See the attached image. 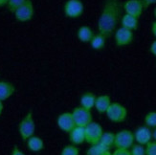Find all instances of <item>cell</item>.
Returning <instances> with one entry per match:
<instances>
[{
	"label": "cell",
	"mask_w": 156,
	"mask_h": 155,
	"mask_svg": "<svg viewBox=\"0 0 156 155\" xmlns=\"http://www.w3.org/2000/svg\"><path fill=\"white\" fill-rule=\"evenodd\" d=\"M139 1L142 3V5H143L144 9H147L150 6L156 4V0H139Z\"/></svg>",
	"instance_id": "f1b7e54d"
},
{
	"label": "cell",
	"mask_w": 156,
	"mask_h": 155,
	"mask_svg": "<svg viewBox=\"0 0 156 155\" xmlns=\"http://www.w3.org/2000/svg\"><path fill=\"white\" fill-rule=\"evenodd\" d=\"M105 113L107 118L113 123H123L127 117V109L119 103H111Z\"/></svg>",
	"instance_id": "3957f363"
},
{
	"label": "cell",
	"mask_w": 156,
	"mask_h": 155,
	"mask_svg": "<svg viewBox=\"0 0 156 155\" xmlns=\"http://www.w3.org/2000/svg\"><path fill=\"white\" fill-rule=\"evenodd\" d=\"M3 109H4V104H3V102L0 100V116H1V114L3 112Z\"/></svg>",
	"instance_id": "836d02e7"
},
{
	"label": "cell",
	"mask_w": 156,
	"mask_h": 155,
	"mask_svg": "<svg viewBox=\"0 0 156 155\" xmlns=\"http://www.w3.org/2000/svg\"><path fill=\"white\" fill-rule=\"evenodd\" d=\"M134 134L132 131L123 129L115 134L114 146L116 149L129 150L134 145Z\"/></svg>",
	"instance_id": "277c9868"
},
{
	"label": "cell",
	"mask_w": 156,
	"mask_h": 155,
	"mask_svg": "<svg viewBox=\"0 0 156 155\" xmlns=\"http://www.w3.org/2000/svg\"><path fill=\"white\" fill-rule=\"evenodd\" d=\"M134 134V140L136 141L137 144L142 146H146L147 143H150L152 139V131L150 127L147 126H140L135 130Z\"/></svg>",
	"instance_id": "7c38bea8"
},
{
	"label": "cell",
	"mask_w": 156,
	"mask_h": 155,
	"mask_svg": "<svg viewBox=\"0 0 156 155\" xmlns=\"http://www.w3.org/2000/svg\"><path fill=\"white\" fill-rule=\"evenodd\" d=\"M123 8L126 15L135 16L137 18H139L142 16L143 11L145 10L143 5H142L139 0H127V1L124 3Z\"/></svg>",
	"instance_id": "30bf717a"
},
{
	"label": "cell",
	"mask_w": 156,
	"mask_h": 155,
	"mask_svg": "<svg viewBox=\"0 0 156 155\" xmlns=\"http://www.w3.org/2000/svg\"><path fill=\"white\" fill-rule=\"evenodd\" d=\"M114 141H115V134L112 132H104L100 139V144L110 150L112 146H114Z\"/></svg>",
	"instance_id": "44dd1931"
},
{
	"label": "cell",
	"mask_w": 156,
	"mask_h": 155,
	"mask_svg": "<svg viewBox=\"0 0 156 155\" xmlns=\"http://www.w3.org/2000/svg\"><path fill=\"white\" fill-rule=\"evenodd\" d=\"M84 132H85V142L95 145L100 142V139L104 133L103 127L98 123L91 122L89 125H87L84 127Z\"/></svg>",
	"instance_id": "5b68a950"
},
{
	"label": "cell",
	"mask_w": 156,
	"mask_h": 155,
	"mask_svg": "<svg viewBox=\"0 0 156 155\" xmlns=\"http://www.w3.org/2000/svg\"><path fill=\"white\" fill-rule=\"evenodd\" d=\"M152 139L156 142V127L154 129V130L152 131Z\"/></svg>",
	"instance_id": "e575fe53"
},
{
	"label": "cell",
	"mask_w": 156,
	"mask_h": 155,
	"mask_svg": "<svg viewBox=\"0 0 156 155\" xmlns=\"http://www.w3.org/2000/svg\"><path fill=\"white\" fill-rule=\"evenodd\" d=\"M16 91L15 85L9 82H0V100H8L11 98Z\"/></svg>",
	"instance_id": "5bb4252c"
},
{
	"label": "cell",
	"mask_w": 156,
	"mask_h": 155,
	"mask_svg": "<svg viewBox=\"0 0 156 155\" xmlns=\"http://www.w3.org/2000/svg\"><path fill=\"white\" fill-rule=\"evenodd\" d=\"M96 95L92 92H85L83 95H81L80 104V106L83 107L85 109L91 110L92 108L95 107V102H96Z\"/></svg>",
	"instance_id": "9a60e30c"
},
{
	"label": "cell",
	"mask_w": 156,
	"mask_h": 155,
	"mask_svg": "<svg viewBox=\"0 0 156 155\" xmlns=\"http://www.w3.org/2000/svg\"><path fill=\"white\" fill-rule=\"evenodd\" d=\"M60 155H80V150L75 145H68L63 147Z\"/></svg>",
	"instance_id": "cb8c5ba5"
},
{
	"label": "cell",
	"mask_w": 156,
	"mask_h": 155,
	"mask_svg": "<svg viewBox=\"0 0 156 155\" xmlns=\"http://www.w3.org/2000/svg\"><path fill=\"white\" fill-rule=\"evenodd\" d=\"M94 37L93 30L88 26H81L78 30V38L80 41L83 43H88L91 41L92 37Z\"/></svg>",
	"instance_id": "d6986e66"
},
{
	"label": "cell",
	"mask_w": 156,
	"mask_h": 155,
	"mask_svg": "<svg viewBox=\"0 0 156 155\" xmlns=\"http://www.w3.org/2000/svg\"><path fill=\"white\" fill-rule=\"evenodd\" d=\"M83 11L84 6L80 0H68L64 5V13L69 18H78L81 16Z\"/></svg>",
	"instance_id": "ba28073f"
},
{
	"label": "cell",
	"mask_w": 156,
	"mask_h": 155,
	"mask_svg": "<svg viewBox=\"0 0 156 155\" xmlns=\"http://www.w3.org/2000/svg\"><path fill=\"white\" fill-rule=\"evenodd\" d=\"M130 154L131 155H146L145 146L140 144L133 145L130 147Z\"/></svg>",
	"instance_id": "484cf974"
},
{
	"label": "cell",
	"mask_w": 156,
	"mask_h": 155,
	"mask_svg": "<svg viewBox=\"0 0 156 155\" xmlns=\"http://www.w3.org/2000/svg\"><path fill=\"white\" fill-rule=\"evenodd\" d=\"M9 0H0V8H2L4 6H7Z\"/></svg>",
	"instance_id": "d6a6232c"
},
{
	"label": "cell",
	"mask_w": 156,
	"mask_h": 155,
	"mask_svg": "<svg viewBox=\"0 0 156 155\" xmlns=\"http://www.w3.org/2000/svg\"><path fill=\"white\" fill-rule=\"evenodd\" d=\"M15 17L19 22H27L34 17L35 15V8L31 0H26L25 3L13 12Z\"/></svg>",
	"instance_id": "52a82bcc"
},
{
	"label": "cell",
	"mask_w": 156,
	"mask_h": 155,
	"mask_svg": "<svg viewBox=\"0 0 156 155\" xmlns=\"http://www.w3.org/2000/svg\"><path fill=\"white\" fill-rule=\"evenodd\" d=\"M146 149V155H156V142L151 141L145 146Z\"/></svg>",
	"instance_id": "4316f807"
},
{
	"label": "cell",
	"mask_w": 156,
	"mask_h": 155,
	"mask_svg": "<svg viewBox=\"0 0 156 155\" xmlns=\"http://www.w3.org/2000/svg\"><path fill=\"white\" fill-rule=\"evenodd\" d=\"M121 24H122V27H124L126 29L135 31L139 26V18L126 13V15L122 16Z\"/></svg>",
	"instance_id": "2e32d148"
},
{
	"label": "cell",
	"mask_w": 156,
	"mask_h": 155,
	"mask_svg": "<svg viewBox=\"0 0 156 155\" xmlns=\"http://www.w3.org/2000/svg\"><path fill=\"white\" fill-rule=\"evenodd\" d=\"M122 13L120 0H105L98 21L99 33L106 38L115 32Z\"/></svg>",
	"instance_id": "6da1fadb"
},
{
	"label": "cell",
	"mask_w": 156,
	"mask_h": 155,
	"mask_svg": "<svg viewBox=\"0 0 156 155\" xmlns=\"http://www.w3.org/2000/svg\"><path fill=\"white\" fill-rule=\"evenodd\" d=\"M27 142V146L28 149L33 151V152H38L41 151L44 149V143L42 139L38 137V136H32L30 137L28 140L26 141Z\"/></svg>",
	"instance_id": "ac0fdd59"
},
{
	"label": "cell",
	"mask_w": 156,
	"mask_h": 155,
	"mask_svg": "<svg viewBox=\"0 0 156 155\" xmlns=\"http://www.w3.org/2000/svg\"><path fill=\"white\" fill-rule=\"evenodd\" d=\"M112 155H131L129 150H123V149H116Z\"/></svg>",
	"instance_id": "83f0119b"
},
{
	"label": "cell",
	"mask_w": 156,
	"mask_h": 155,
	"mask_svg": "<svg viewBox=\"0 0 156 155\" xmlns=\"http://www.w3.org/2000/svg\"><path fill=\"white\" fill-rule=\"evenodd\" d=\"M150 51L154 57H156V40H154V41L151 43V45L150 47Z\"/></svg>",
	"instance_id": "4dcf8cb0"
},
{
	"label": "cell",
	"mask_w": 156,
	"mask_h": 155,
	"mask_svg": "<svg viewBox=\"0 0 156 155\" xmlns=\"http://www.w3.org/2000/svg\"><path fill=\"white\" fill-rule=\"evenodd\" d=\"M57 123L59 129L66 133H69L76 126V124L74 122L71 112H64L62 114H60L58 118Z\"/></svg>",
	"instance_id": "8fae6325"
},
{
	"label": "cell",
	"mask_w": 156,
	"mask_h": 155,
	"mask_svg": "<svg viewBox=\"0 0 156 155\" xmlns=\"http://www.w3.org/2000/svg\"><path fill=\"white\" fill-rule=\"evenodd\" d=\"M101 155H112V153L109 151V150H107V151H105V152H104Z\"/></svg>",
	"instance_id": "d590c367"
},
{
	"label": "cell",
	"mask_w": 156,
	"mask_h": 155,
	"mask_svg": "<svg viewBox=\"0 0 156 155\" xmlns=\"http://www.w3.org/2000/svg\"><path fill=\"white\" fill-rule=\"evenodd\" d=\"M111 104V99L107 95H101L97 97L95 102V108L99 113H105L107 108Z\"/></svg>",
	"instance_id": "e0dca14e"
},
{
	"label": "cell",
	"mask_w": 156,
	"mask_h": 155,
	"mask_svg": "<svg viewBox=\"0 0 156 155\" xmlns=\"http://www.w3.org/2000/svg\"><path fill=\"white\" fill-rule=\"evenodd\" d=\"M72 116L74 119V122L76 124V126L85 127L87 125H89L93 122L92 113L90 110L85 109L81 106H78L72 112Z\"/></svg>",
	"instance_id": "8992f818"
},
{
	"label": "cell",
	"mask_w": 156,
	"mask_h": 155,
	"mask_svg": "<svg viewBox=\"0 0 156 155\" xmlns=\"http://www.w3.org/2000/svg\"><path fill=\"white\" fill-rule=\"evenodd\" d=\"M69 139L72 145H81L85 142V132L84 127L81 126H75L74 129L69 132Z\"/></svg>",
	"instance_id": "4fadbf2b"
},
{
	"label": "cell",
	"mask_w": 156,
	"mask_h": 155,
	"mask_svg": "<svg viewBox=\"0 0 156 155\" xmlns=\"http://www.w3.org/2000/svg\"><path fill=\"white\" fill-rule=\"evenodd\" d=\"M36 130V124L34 121L33 112L30 111L25 115V117L20 121L18 125V131L22 140L26 142L30 137L34 136Z\"/></svg>",
	"instance_id": "7a4b0ae2"
},
{
	"label": "cell",
	"mask_w": 156,
	"mask_h": 155,
	"mask_svg": "<svg viewBox=\"0 0 156 155\" xmlns=\"http://www.w3.org/2000/svg\"><path fill=\"white\" fill-rule=\"evenodd\" d=\"M107 150H109L107 147H105V146L98 143V144H95V145H91V146L87 150L85 155H101L104 152H105Z\"/></svg>",
	"instance_id": "7402d4cb"
},
{
	"label": "cell",
	"mask_w": 156,
	"mask_h": 155,
	"mask_svg": "<svg viewBox=\"0 0 156 155\" xmlns=\"http://www.w3.org/2000/svg\"><path fill=\"white\" fill-rule=\"evenodd\" d=\"M26 0H9L7 7H8V10L11 12H15L20 6H22L25 3Z\"/></svg>",
	"instance_id": "d4e9b609"
},
{
	"label": "cell",
	"mask_w": 156,
	"mask_h": 155,
	"mask_svg": "<svg viewBox=\"0 0 156 155\" xmlns=\"http://www.w3.org/2000/svg\"><path fill=\"white\" fill-rule=\"evenodd\" d=\"M133 31L126 29L124 27H121L115 32V43L118 47L129 45L133 41Z\"/></svg>",
	"instance_id": "9c48e42d"
},
{
	"label": "cell",
	"mask_w": 156,
	"mask_h": 155,
	"mask_svg": "<svg viewBox=\"0 0 156 155\" xmlns=\"http://www.w3.org/2000/svg\"><path fill=\"white\" fill-rule=\"evenodd\" d=\"M144 122H145L146 126L150 127V129H151V127L155 129V127H156V111L148 112L145 116Z\"/></svg>",
	"instance_id": "603a6c76"
},
{
	"label": "cell",
	"mask_w": 156,
	"mask_h": 155,
	"mask_svg": "<svg viewBox=\"0 0 156 155\" xmlns=\"http://www.w3.org/2000/svg\"><path fill=\"white\" fill-rule=\"evenodd\" d=\"M105 40H106V37L101 35V33H98L97 35H94V37L91 39V41H90L91 47L94 50H97V51L103 50L105 45Z\"/></svg>",
	"instance_id": "ffe728a7"
},
{
	"label": "cell",
	"mask_w": 156,
	"mask_h": 155,
	"mask_svg": "<svg viewBox=\"0 0 156 155\" xmlns=\"http://www.w3.org/2000/svg\"><path fill=\"white\" fill-rule=\"evenodd\" d=\"M153 13H154V17H155V19H156V7H155V9H154V12H153Z\"/></svg>",
	"instance_id": "8d00e7d4"
},
{
	"label": "cell",
	"mask_w": 156,
	"mask_h": 155,
	"mask_svg": "<svg viewBox=\"0 0 156 155\" xmlns=\"http://www.w3.org/2000/svg\"><path fill=\"white\" fill-rule=\"evenodd\" d=\"M11 155H25L22 150H20L16 146H13V149L12 150Z\"/></svg>",
	"instance_id": "f546056e"
},
{
	"label": "cell",
	"mask_w": 156,
	"mask_h": 155,
	"mask_svg": "<svg viewBox=\"0 0 156 155\" xmlns=\"http://www.w3.org/2000/svg\"><path fill=\"white\" fill-rule=\"evenodd\" d=\"M151 33H152V35L156 37V20L151 24Z\"/></svg>",
	"instance_id": "1f68e13d"
}]
</instances>
